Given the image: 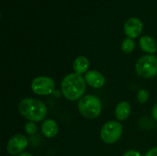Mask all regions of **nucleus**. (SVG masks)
Segmentation results:
<instances>
[{
	"label": "nucleus",
	"mask_w": 157,
	"mask_h": 156,
	"mask_svg": "<svg viewBox=\"0 0 157 156\" xmlns=\"http://www.w3.org/2000/svg\"><path fill=\"white\" fill-rule=\"evenodd\" d=\"M80 114L88 120H95L101 114L102 102L94 95H86L81 97L77 104Z\"/></svg>",
	"instance_id": "nucleus-3"
},
{
	"label": "nucleus",
	"mask_w": 157,
	"mask_h": 156,
	"mask_svg": "<svg viewBox=\"0 0 157 156\" xmlns=\"http://www.w3.org/2000/svg\"><path fill=\"white\" fill-rule=\"evenodd\" d=\"M86 83L85 78L76 73L66 74L61 82L62 95L69 101H75L84 97Z\"/></svg>",
	"instance_id": "nucleus-1"
},
{
	"label": "nucleus",
	"mask_w": 157,
	"mask_h": 156,
	"mask_svg": "<svg viewBox=\"0 0 157 156\" xmlns=\"http://www.w3.org/2000/svg\"><path fill=\"white\" fill-rule=\"evenodd\" d=\"M41 132L46 138H54L59 132V126L57 122L52 119L44 120L41 124Z\"/></svg>",
	"instance_id": "nucleus-10"
},
{
	"label": "nucleus",
	"mask_w": 157,
	"mask_h": 156,
	"mask_svg": "<svg viewBox=\"0 0 157 156\" xmlns=\"http://www.w3.org/2000/svg\"><path fill=\"white\" fill-rule=\"evenodd\" d=\"M144 156H157V147L150 149Z\"/></svg>",
	"instance_id": "nucleus-18"
},
{
	"label": "nucleus",
	"mask_w": 157,
	"mask_h": 156,
	"mask_svg": "<svg viewBox=\"0 0 157 156\" xmlns=\"http://www.w3.org/2000/svg\"><path fill=\"white\" fill-rule=\"evenodd\" d=\"M149 99V92L146 89H140L137 92V101L140 104H145Z\"/></svg>",
	"instance_id": "nucleus-15"
},
{
	"label": "nucleus",
	"mask_w": 157,
	"mask_h": 156,
	"mask_svg": "<svg viewBox=\"0 0 157 156\" xmlns=\"http://www.w3.org/2000/svg\"><path fill=\"white\" fill-rule=\"evenodd\" d=\"M135 72L143 78H153L157 75V57L146 54L140 57L135 63Z\"/></svg>",
	"instance_id": "nucleus-4"
},
{
	"label": "nucleus",
	"mask_w": 157,
	"mask_h": 156,
	"mask_svg": "<svg viewBox=\"0 0 157 156\" xmlns=\"http://www.w3.org/2000/svg\"><path fill=\"white\" fill-rule=\"evenodd\" d=\"M131 112H132V107L131 104L127 101H121L116 106L115 116L119 121L126 120L130 117Z\"/></svg>",
	"instance_id": "nucleus-12"
},
{
	"label": "nucleus",
	"mask_w": 157,
	"mask_h": 156,
	"mask_svg": "<svg viewBox=\"0 0 157 156\" xmlns=\"http://www.w3.org/2000/svg\"><path fill=\"white\" fill-rule=\"evenodd\" d=\"M143 22L138 17H130L124 24V32L128 38L135 39L140 36L143 31Z\"/></svg>",
	"instance_id": "nucleus-8"
},
{
	"label": "nucleus",
	"mask_w": 157,
	"mask_h": 156,
	"mask_svg": "<svg viewBox=\"0 0 157 156\" xmlns=\"http://www.w3.org/2000/svg\"><path fill=\"white\" fill-rule=\"evenodd\" d=\"M18 111L22 117L32 122L42 121L48 114L46 105L36 98L22 99L18 104Z\"/></svg>",
	"instance_id": "nucleus-2"
},
{
	"label": "nucleus",
	"mask_w": 157,
	"mask_h": 156,
	"mask_svg": "<svg viewBox=\"0 0 157 156\" xmlns=\"http://www.w3.org/2000/svg\"><path fill=\"white\" fill-rule=\"evenodd\" d=\"M122 156H142V154L136 150H129L126 153H124Z\"/></svg>",
	"instance_id": "nucleus-17"
},
{
	"label": "nucleus",
	"mask_w": 157,
	"mask_h": 156,
	"mask_svg": "<svg viewBox=\"0 0 157 156\" xmlns=\"http://www.w3.org/2000/svg\"><path fill=\"white\" fill-rule=\"evenodd\" d=\"M152 117L153 119L157 121V102L155 104V106L153 107V109H152Z\"/></svg>",
	"instance_id": "nucleus-19"
},
{
	"label": "nucleus",
	"mask_w": 157,
	"mask_h": 156,
	"mask_svg": "<svg viewBox=\"0 0 157 156\" xmlns=\"http://www.w3.org/2000/svg\"><path fill=\"white\" fill-rule=\"evenodd\" d=\"M30 87L36 95L50 96L55 91V83L49 76H38L32 80Z\"/></svg>",
	"instance_id": "nucleus-6"
},
{
	"label": "nucleus",
	"mask_w": 157,
	"mask_h": 156,
	"mask_svg": "<svg viewBox=\"0 0 157 156\" xmlns=\"http://www.w3.org/2000/svg\"><path fill=\"white\" fill-rule=\"evenodd\" d=\"M61 94H62V92H60V91H58V90H55V91L53 92L52 95H53L54 97H57V98H58V97H61Z\"/></svg>",
	"instance_id": "nucleus-20"
},
{
	"label": "nucleus",
	"mask_w": 157,
	"mask_h": 156,
	"mask_svg": "<svg viewBox=\"0 0 157 156\" xmlns=\"http://www.w3.org/2000/svg\"><path fill=\"white\" fill-rule=\"evenodd\" d=\"M17 156H32L29 153H22V154H18V155Z\"/></svg>",
	"instance_id": "nucleus-21"
},
{
	"label": "nucleus",
	"mask_w": 157,
	"mask_h": 156,
	"mask_svg": "<svg viewBox=\"0 0 157 156\" xmlns=\"http://www.w3.org/2000/svg\"><path fill=\"white\" fill-rule=\"evenodd\" d=\"M123 132V127L119 120H109L106 122L100 130V139L107 144L117 143Z\"/></svg>",
	"instance_id": "nucleus-5"
},
{
	"label": "nucleus",
	"mask_w": 157,
	"mask_h": 156,
	"mask_svg": "<svg viewBox=\"0 0 157 156\" xmlns=\"http://www.w3.org/2000/svg\"><path fill=\"white\" fill-rule=\"evenodd\" d=\"M139 45L142 51L147 54H154L157 51L156 41L153 37L148 35H144L140 38Z\"/></svg>",
	"instance_id": "nucleus-11"
},
{
	"label": "nucleus",
	"mask_w": 157,
	"mask_h": 156,
	"mask_svg": "<svg viewBox=\"0 0 157 156\" xmlns=\"http://www.w3.org/2000/svg\"><path fill=\"white\" fill-rule=\"evenodd\" d=\"M89 64V60L86 56H78L75 59L73 63V69L75 73L78 74H86L88 72Z\"/></svg>",
	"instance_id": "nucleus-13"
},
{
	"label": "nucleus",
	"mask_w": 157,
	"mask_h": 156,
	"mask_svg": "<svg viewBox=\"0 0 157 156\" xmlns=\"http://www.w3.org/2000/svg\"><path fill=\"white\" fill-rule=\"evenodd\" d=\"M24 130H25L26 133H28L29 135H34L38 131V127L35 122L28 121L24 126Z\"/></svg>",
	"instance_id": "nucleus-16"
},
{
	"label": "nucleus",
	"mask_w": 157,
	"mask_h": 156,
	"mask_svg": "<svg viewBox=\"0 0 157 156\" xmlns=\"http://www.w3.org/2000/svg\"><path fill=\"white\" fill-rule=\"evenodd\" d=\"M86 85L93 88H101L104 86L106 83L105 76L97 70H90L88 71L84 76Z\"/></svg>",
	"instance_id": "nucleus-9"
},
{
	"label": "nucleus",
	"mask_w": 157,
	"mask_h": 156,
	"mask_svg": "<svg viewBox=\"0 0 157 156\" xmlns=\"http://www.w3.org/2000/svg\"><path fill=\"white\" fill-rule=\"evenodd\" d=\"M29 145V140L23 134H16L12 136L6 145V151L10 155H18L24 153Z\"/></svg>",
	"instance_id": "nucleus-7"
},
{
	"label": "nucleus",
	"mask_w": 157,
	"mask_h": 156,
	"mask_svg": "<svg viewBox=\"0 0 157 156\" xmlns=\"http://www.w3.org/2000/svg\"><path fill=\"white\" fill-rule=\"evenodd\" d=\"M135 49V42L133 39L126 38L121 42V51L125 53H131Z\"/></svg>",
	"instance_id": "nucleus-14"
}]
</instances>
